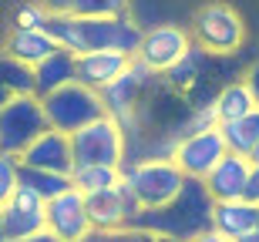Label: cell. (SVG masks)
<instances>
[{
  "label": "cell",
  "mask_w": 259,
  "mask_h": 242,
  "mask_svg": "<svg viewBox=\"0 0 259 242\" xmlns=\"http://www.w3.org/2000/svg\"><path fill=\"white\" fill-rule=\"evenodd\" d=\"M48 34L58 37V44L84 54V51H105L118 47L138 58L145 40V30L135 24L128 14L118 17H81V14H51L48 17Z\"/></svg>",
  "instance_id": "cell-1"
},
{
  "label": "cell",
  "mask_w": 259,
  "mask_h": 242,
  "mask_svg": "<svg viewBox=\"0 0 259 242\" xmlns=\"http://www.w3.org/2000/svg\"><path fill=\"white\" fill-rule=\"evenodd\" d=\"M125 178L135 185V192L142 199L145 209H162L182 195L189 175L175 158H138L132 165H121Z\"/></svg>",
  "instance_id": "cell-2"
},
{
  "label": "cell",
  "mask_w": 259,
  "mask_h": 242,
  "mask_svg": "<svg viewBox=\"0 0 259 242\" xmlns=\"http://www.w3.org/2000/svg\"><path fill=\"white\" fill-rule=\"evenodd\" d=\"M44 111H48L51 128H61V131H77V128L98 121L101 115H108V105L101 91L84 81H71V84L58 87L44 98Z\"/></svg>",
  "instance_id": "cell-3"
},
{
  "label": "cell",
  "mask_w": 259,
  "mask_h": 242,
  "mask_svg": "<svg viewBox=\"0 0 259 242\" xmlns=\"http://www.w3.org/2000/svg\"><path fill=\"white\" fill-rule=\"evenodd\" d=\"M51 128L40 94H10L0 108V152L20 155L37 135Z\"/></svg>",
  "instance_id": "cell-4"
},
{
  "label": "cell",
  "mask_w": 259,
  "mask_h": 242,
  "mask_svg": "<svg viewBox=\"0 0 259 242\" xmlns=\"http://www.w3.org/2000/svg\"><path fill=\"white\" fill-rule=\"evenodd\" d=\"M77 165H125V125L111 111L71 131Z\"/></svg>",
  "instance_id": "cell-5"
},
{
  "label": "cell",
  "mask_w": 259,
  "mask_h": 242,
  "mask_svg": "<svg viewBox=\"0 0 259 242\" xmlns=\"http://www.w3.org/2000/svg\"><path fill=\"white\" fill-rule=\"evenodd\" d=\"M242 37H246L242 17L229 4H205L195 14V44H202L212 58L236 54L242 47Z\"/></svg>",
  "instance_id": "cell-6"
},
{
  "label": "cell",
  "mask_w": 259,
  "mask_h": 242,
  "mask_svg": "<svg viewBox=\"0 0 259 242\" xmlns=\"http://www.w3.org/2000/svg\"><path fill=\"white\" fill-rule=\"evenodd\" d=\"M226 155H229V145H226L222 125L179 138V148H175V162L182 165V172L189 178H205Z\"/></svg>",
  "instance_id": "cell-7"
},
{
  "label": "cell",
  "mask_w": 259,
  "mask_h": 242,
  "mask_svg": "<svg viewBox=\"0 0 259 242\" xmlns=\"http://www.w3.org/2000/svg\"><path fill=\"white\" fill-rule=\"evenodd\" d=\"M152 74L155 71L145 64L142 58H135L132 64H128L121 74H118L111 84H105L101 87V98H105V105H108V111L125 125V131L132 128V121H135V108H138V98H142V91L148 87V81H152Z\"/></svg>",
  "instance_id": "cell-8"
},
{
  "label": "cell",
  "mask_w": 259,
  "mask_h": 242,
  "mask_svg": "<svg viewBox=\"0 0 259 242\" xmlns=\"http://www.w3.org/2000/svg\"><path fill=\"white\" fill-rule=\"evenodd\" d=\"M48 229L58 239H88V232L95 229L91 225V212H88V195L77 188V185H71L67 192L54 195L48 202Z\"/></svg>",
  "instance_id": "cell-9"
},
{
  "label": "cell",
  "mask_w": 259,
  "mask_h": 242,
  "mask_svg": "<svg viewBox=\"0 0 259 242\" xmlns=\"http://www.w3.org/2000/svg\"><path fill=\"white\" fill-rule=\"evenodd\" d=\"M189 47H192V37H189L182 27L162 24V27L145 30V40H142L138 58H142L155 74H165L172 64H179V61L189 54Z\"/></svg>",
  "instance_id": "cell-10"
},
{
  "label": "cell",
  "mask_w": 259,
  "mask_h": 242,
  "mask_svg": "<svg viewBox=\"0 0 259 242\" xmlns=\"http://www.w3.org/2000/svg\"><path fill=\"white\" fill-rule=\"evenodd\" d=\"M20 162L34 165V168H51V172H74V145H71V135L61 131V128H48L44 135H37L24 152H20Z\"/></svg>",
  "instance_id": "cell-11"
},
{
  "label": "cell",
  "mask_w": 259,
  "mask_h": 242,
  "mask_svg": "<svg viewBox=\"0 0 259 242\" xmlns=\"http://www.w3.org/2000/svg\"><path fill=\"white\" fill-rule=\"evenodd\" d=\"M252 168H256V162H252L249 155L229 152V155L205 175V185H209L212 199H215V202H219V199H246Z\"/></svg>",
  "instance_id": "cell-12"
},
{
  "label": "cell",
  "mask_w": 259,
  "mask_h": 242,
  "mask_svg": "<svg viewBox=\"0 0 259 242\" xmlns=\"http://www.w3.org/2000/svg\"><path fill=\"white\" fill-rule=\"evenodd\" d=\"M135 61V54L128 51H118V47H105V51H84L77 54V81H84L91 87H101L111 84V81L121 74Z\"/></svg>",
  "instance_id": "cell-13"
},
{
  "label": "cell",
  "mask_w": 259,
  "mask_h": 242,
  "mask_svg": "<svg viewBox=\"0 0 259 242\" xmlns=\"http://www.w3.org/2000/svg\"><path fill=\"white\" fill-rule=\"evenodd\" d=\"M212 222L222 239H252L259 222V205L249 199H219L212 209Z\"/></svg>",
  "instance_id": "cell-14"
},
{
  "label": "cell",
  "mask_w": 259,
  "mask_h": 242,
  "mask_svg": "<svg viewBox=\"0 0 259 242\" xmlns=\"http://www.w3.org/2000/svg\"><path fill=\"white\" fill-rule=\"evenodd\" d=\"M34 78H37V94L40 98H48L51 91L77 81V51L61 44L54 54H48L40 64H34Z\"/></svg>",
  "instance_id": "cell-15"
},
{
  "label": "cell",
  "mask_w": 259,
  "mask_h": 242,
  "mask_svg": "<svg viewBox=\"0 0 259 242\" xmlns=\"http://www.w3.org/2000/svg\"><path fill=\"white\" fill-rule=\"evenodd\" d=\"M61 44L58 37H51L48 27H14L7 37V54H14V58L27 61V64H40V61L48 58V54H54Z\"/></svg>",
  "instance_id": "cell-16"
},
{
  "label": "cell",
  "mask_w": 259,
  "mask_h": 242,
  "mask_svg": "<svg viewBox=\"0 0 259 242\" xmlns=\"http://www.w3.org/2000/svg\"><path fill=\"white\" fill-rule=\"evenodd\" d=\"M44 229H48V212H30L14 202H0V239H37Z\"/></svg>",
  "instance_id": "cell-17"
},
{
  "label": "cell",
  "mask_w": 259,
  "mask_h": 242,
  "mask_svg": "<svg viewBox=\"0 0 259 242\" xmlns=\"http://www.w3.org/2000/svg\"><path fill=\"white\" fill-rule=\"evenodd\" d=\"M222 135H226V145L229 152H239V155H249L259 145V105L252 108L249 115L236 118V121H222Z\"/></svg>",
  "instance_id": "cell-18"
},
{
  "label": "cell",
  "mask_w": 259,
  "mask_h": 242,
  "mask_svg": "<svg viewBox=\"0 0 259 242\" xmlns=\"http://www.w3.org/2000/svg\"><path fill=\"white\" fill-rule=\"evenodd\" d=\"M0 78H4V98L10 94H37V78H34V64L14 58L4 51L0 61Z\"/></svg>",
  "instance_id": "cell-19"
},
{
  "label": "cell",
  "mask_w": 259,
  "mask_h": 242,
  "mask_svg": "<svg viewBox=\"0 0 259 242\" xmlns=\"http://www.w3.org/2000/svg\"><path fill=\"white\" fill-rule=\"evenodd\" d=\"M252 108H256V98H252L246 78L232 81V84H226V87H219V94H215V111H219L222 121H236V118L249 115Z\"/></svg>",
  "instance_id": "cell-20"
},
{
  "label": "cell",
  "mask_w": 259,
  "mask_h": 242,
  "mask_svg": "<svg viewBox=\"0 0 259 242\" xmlns=\"http://www.w3.org/2000/svg\"><path fill=\"white\" fill-rule=\"evenodd\" d=\"M205 58H209V51L202 47H189V54H185L179 64H172V68L165 71V78H168V84L179 87V91H195V84H199V78L205 74Z\"/></svg>",
  "instance_id": "cell-21"
},
{
  "label": "cell",
  "mask_w": 259,
  "mask_h": 242,
  "mask_svg": "<svg viewBox=\"0 0 259 242\" xmlns=\"http://www.w3.org/2000/svg\"><path fill=\"white\" fill-rule=\"evenodd\" d=\"M121 165H74L71 172V182L81 188L84 195L101 192V188H111V185L121 182Z\"/></svg>",
  "instance_id": "cell-22"
},
{
  "label": "cell",
  "mask_w": 259,
  "mask_h": 242,
  "mask_svg": "<svg viewBox=\"0 0 259 242\" xmlns=\"http://www.w3.org/2000/svg\"><path fill=\"white\" fill-rule=\"evenodd\" d=\"M20 182H27V185H34L44 199H54V195H61V192H67L71 188V175H64V172H51V168H34V165H24L20 162Z\"/></svg>",
  "instance_id": "cell-23"
},
{
  "label": "cell",
  "mask_w": 259,
  "mask_h": 242,
  "mask_svg": "<svg viewBox=\"0 0 259 242\" xmlns=\"http://www.w3.org/2000/svg\"><path fill=\"white\" fill-rule=\"evenodd\" d=\"M81 17H118L128 14V0H74V10Z\"/></svg>",
  "instance_id": "cell-24"
},
{
  "label": "cell",
  "mask_w": 259,
  "mask_h": 242,
  "mask_svg": "<svg viewBox=\"0 0 259 242\" xmlns=\"http://www.w3.org/2000/svg\"><path fill=\"white\" fill-rule=\"evenodd\" d=\"M17 185H20V155L0 152V202L17 192Z\"/></svg>",
  "instance_id": "cell-25"
},
{
  "label": "cell",
  "mask_w": 259,
  "mask_h": 242,
  "mask_svg": "<svg viewBox=\"0 0 259 242\" xmlns=\"http://www.w3.org/2000/svg\"><path fill=\"white\" fill-rule=\"evenodd\" d=\"M51 17V10L40 4V0H34V4H20L17 14H14V27H44Z\"/></svg>",
  "instance_id": "cell-26"
},
{
  "label": "cell",
  "mask_w": 259,
  "mask_h": 242,
  "mask_svg": "<svg viewBox=\"0 0 259 242\" xmlns=\"http://www.w3.org/2000/svg\"><path fill=\"white\" fill-rule=\"evenodd\" d=\"M51 14H71L74 10V0H40Z\"/></svg>",
  "instance_id": "cell-27"
},
{
  "label": "cell",
  "mask_w": 259,
  "mask_h": 242,
  "mask_svg": "<svg viewBox=\"0 0 259 242\" xmlns=\"http://www.w3.org/2000/svg\"><path fill=\"white\" fill-rule=\"evenodd\" d=\"M246 84H249L252 98H256V105H259V61H256V64H252L249 71H246Z\"/></svg>",
  "instance_id": "cell-28"
},
{
  "label": "cell",
  "mask_w": 259,
  "mask_h": 242,
  "mask_svg": "<svg viewBox=\"0 0 259 242\" xmlns=\"http://www.w3.org/2000/svg\"><path fill=\"white\" fill-rule=\"evenodd\" d=\"M246 199L259 205V165L252 168V178H249V188H246Z\"/></svg>",
  "instance_id": "cell-29"
},
{
  "label": "cell",
  "mask_w": 259,
  "mask_h": 242,
  "mask_svg": "<svg viewBox=\"0 0 259 242\" xmlns=\"http://www.w3.org/2000/svg\"><path fill=\"white\" fill-rule=\"evenodd\" d=\"M252 162H256V165H259V145H256V152H252Z\"/></svg>",
  "instance_id": "cell-30"
},
{
  "label": "cell",
  "mask_w": 259,
  "mask_h": 242,
  "mask_svg": "<svg viewBox=\"0 0 259 242\" xmlns=\"http://www.w3.org/2000/svg\"><path fill=\"white\" fill-rule=\"evenodd\" d=\"M252 239H256V242H259V222H256V232H252Z\"/></svg>",
  "instance_id": "cell-31"
}]
</instances>
